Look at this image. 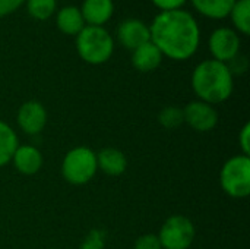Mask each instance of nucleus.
I'll return each instance as SVG.
<instances>
[{
	"label": "nucleus",
	"mask_w": 250,
	"mask_h": 249,
	"mask_svg": "<svg viewBox=\"0 0 250 249\" xmlns=\"http://www.w3.org/2000/svg\"><path fill=\"white\" fill-rule=\"evenodd\" d=\"M209 51L214 60L227 63L240 51L239 34L230 28H218L209 37Z\"/></svg>",
	"instance_id": "1a4fd4ad"
},
{
	"label": "nucleus",
	"mask_w": 250,
	"mask_h": 249,
	"mask_svg": "<svg viewBox=\"0 0 250 249\" xmlns=\"http://www.w3.org/2000/svg\"><path fill=\"white\" fill-rule=\"evenodd\" d=\"M107 242V233L101 229H92L81 244V249H104Z\"/></svg>",
	"instance_id": "412c9836"
},
{
	"label": "nucleus",
	"mask_w": 250,
	"mask_h": 249,
	"mask_svg": "<svg viewBox=\"0 0 250 249\" xmlns=\"http://www.w3.org/2000/svg\"><path fill=\"white\" fill-rule=\"evenodd\" d=\"M13 163V167L25 176L37 175L44 163L41 151L34 145H18L16 151L13 153V157L10 160Z\"/></svg>",
	"instance_id": "9b49d317"
},
{
	"label": "nucleus",
	"mask_w": 250,
	"mask_h": 249,
	"mask_svg": "<svg viewBox=\"0 0 250 249\" xmlns=\"http://www.w3.org/2000/svg\"><path fill=\"white\" fill-rule=\"evenodd\" d=\"M76 50L83 62L89 65H101L111 57L114 41L104 26L85 25L76 35Z\"/></svg>",
	"instance_id": "7ed1b4c3"
},
{
	"label": "nucleus",
	"mask_w": 250,
	"mask_h": 249,
	"mask_svg": "<svg viewBox=\"0 0 250 249\" xmlns=\"http://www.w3.org/2000/svg\"><path fill=\"white\" fill-rule=\"evenodd\" d=\"M133 249H163V248H161V244H160V239H158V236H157V235H154V233H146V235L139 236V238L135 241Z\"/></svg>",
	"instance_id": "4be33fe9"
},
{
	"label": "nucleus",
	"mask_w": 250,
	"mask_h": 249,
	"mask_svg": "<svg viewBox=\"0 0 250 249\" xmlns=\"http://www.w3.org/2000/svg\"><path fill=\"white\" fill-rule=\"evenodd\" d=\"M192 88L201 101L215 106L231 97L234 76L226 63L214 59L204 60L192 73Z\"/></svg>",
	"instance_id": "f03ea898"
},
{
	"label": "nucleus",
	"mask_w": 250,
	"mask_h": 249,
	"mask_svg": "<svg viewBox=\"0 0 250 249\" xmlns=\"http://www.w3.org/2000/svg\"><path fill=\"white\" fill-rule=\"evenodd\" d=\"M119 41L129 50H135L142 44L151 41L149 26L139 19H126L117 28Z\"/></svg>",
	"instance_id": "9d476101"
},
{
	"label": "nucleus",
	"mask_w": 250,
	"mask_h": 249,
	"mask_svg": "<svg viewBox=\"0 0 250 249\" xmlns=\"http://www.w3.org/2000/svg\"><path fill=\"white\" fill-rule=\"evenodd\" d=\"M234 26L248 35L250 32V0H236L230 10Z\"/></svg>",
	"instance_id": "a211bd4d"
},
{
	"label": "nucleus",
	"mask_w": 250,
	"mask_h": 249,
	"mask_svg": "<svg viewBox=\"0 0 250 249\" xmlns=\"http://www.w3.org/2000/svg\"><path fill=\"white\" fill-rule=\"evenodd\" d=\"M97 164L103 173H105L107 176L116 178L126 172L127 157L119 148L105 147L97 153Z\"/></svg>",
	"instance_id": "f8f14e48"
},
{
	"label": "nucleus",
	"mask_w": 250,
	"mask_h": 249,
	"mask_svg": "<svg viewBox=\"0 0 250 249\" xmlns=\"http://www.w3.org/2000/svg\"><path fill=\"white\" fill-rule=\"evenodd\" d=\"M192 3L202 15L212 19H221L230 15L236 0H192Z\"/></svg>",
	"instance_id": "f3484780"
},
{
	"label": "nucleus",
	"mask_w": 250,
	"mask_h": 249,
	"mask_svg": "<svg viewBox=\"0 0 250 249\" xmlns=\"http://www.w3.org/2000/svg\"><path fill=\"white\" fill-rule=\"evenodd\" d=\"M158 123L168 131H173L185 123L183 119V109L177 106H167L158 113Z\"/></svg>",
	"instance_id": "6ab92c4d"
},
{
	"label": "nucleus",
	"mask_w": 250,
	"mask_h": 249,
	"mask_svg": "<svg viewBox=\"0 0 250 249\" xmlns=\"http://www.w3.org/2000/svg\"><path fill=\"white\" fill-rule=\"evenodd\" d=\"M161 62H163V53L151 41L133 50L132 65L139 72H151L157 69L161 65Z\"/></svg>",
	"instance_id": "4468645a"
},
{
	"label": "nucleus",
	"mask_w": 250,
	"mask_h": 249,
	"mask_svg": "<svg viewBox=\"0 0 250 249\" xmlns=\"http://www.w3.org/2000/svg\"><path fill=\"white\" fill-rule=\"evenodd\" d=\"M26 6H28L29 15L32 18L45 21L56 10L57 1L56 0H26Z\"/></svg>",
	"instance_id": "aec40b11"
},
{
	"label": "nucleus",
	"mask_w": 250,
	"mask_h": 249,
	"mask_svg": "<svg viewBox=\"0 0 250 249\" xmlns=\"http://www.w3.org/2000/svg\"><path fill=\"white\" fill-rule=\"evenodd\" d=\"M16 122L19 129L26 135H38L44 131L47 125V110L45 107L37 101L29 100L21 104L16 113Z\"/></svg>",
	"instance_id": "6e6552de"
},
{
	"label": "nucleus",
	"mask_w": 250,
	"mask_h": 249,
	"mask_svg": "<svg viewBox=\"0 0 250 249\" xmlns=\"http://www.w3.org/2000/svg\"><path fill=\"white\" fill-rule=\"evenodd\" d=\"M19 145L18 135L13 128L0 119V167L10 163L13 153Z\"/></svg>",
	"instance_id": "dca6fc26"
},
{
	"label": "nucleus",
	"mask_w": 250,
	"mask_h": 249,
	"mask_svg": "<svg viewBox=\"0 0 250 249\" xmlns=\"http://www.w3.org/2000/svg\"><path fill=\"white\" fill-rule=\"evenodd\" d=\"M186 0H152V3L161 9V12H167V10H176L180 9L185 4Z\"/></svg>",
	"instance_id": "393cba45"
},
{
	"label": "nucleus",
	"mask_w": 250,
	"mask_h": 249,
	"mask_svg": "<svg viewBox=\"0 0 250 249\" xmlns=\"http://www.w3.org/2000/svg\"><path fill=\"white\" fill-rule=\"evenodd\" d=\"M151 43L173 60L192 57L201 41V31L196 19L183 9L158 13L149 25Z\"/></svg>",
	"instance_id": "f257e3e1"
},
{
	"label": "nucleus",
	"mask_w": 250,
	"mask_h": 249,
	"mask_svg": "<svg viewBox=\"0 0 250 249\" xmlns=\"http://www.w3.org/2000/svg\"><path fill=\"white\" fill-rule=\"evenodd\" d=\"M113 0H83L82 16L88 25L103 26L113 15Z\"/></svg>",
	"instance_id": "ddd939ff"
},
{
	"label": "nucleus",
	"mask_w": 250,
	"mask_h": 249,
	"mask_svg": "<svg viewBox=\"0 0 250 249\" xmlns=\"http://www.w3.org/2000/svg\"><path fill=\"white\" fill-rule=\"evenodd\" d=\"M157 236L163 249H189L195 241L196 229L189 217L174 214L163 223Z\"/></svg>",
	"instance_id": "423d86ee"
},
{
	"label": "nucleus",
	"mask_w": 250,
	"mask_h": 249,
	"mask_svg": "<svg viewBox=\"0 0 250 249\" xmlns=\"http://www.w3.org/2000/svg\"><path fill=\"white\" fill-rule=\"evenodd\" d=\"M183 119L196 132H209L218 125V112L212 104L196 100L183 109Z\"/></svg>",
	"instance_id": "0eeeda50"
},
{
	"label": "nucleus",
	"mask_w": 250,
	"mask_h": 249,
	"mask_svg": "<svg viewBox=\"0 0 250 249\" xmlns=\"http://www.w3.org/2000/svg\"><path fill=\"white\" fill-rule=\"evenodd\" d=\"M227 65V68L230 69V72H231V75L234 76V75H242V73H245L246 72V69H248V59H246V56H243V54H236L230 62H227L226 63Z\"/></svg>",
	"instance_id": "5701e85b"
},
{
	"label": "nucleus",
	"mask_w": 250,
	"mask_h": 249,
	"mask_svg": "<svg viewBox=\"0 0 250 249\" xmlns=\"http://www.w3.org/2000/svg\"><path fill=\"white\" fill-rule=\"evenodd\" d=\"M239 147L243 156L250 154V123H245L239 132Z\"/></svg>",
	"instance_id": "b1692460"
},
{
	"label": "nucleus",
	"mask_w": 250,
	"mask_h": 249,
	"mask_svg": "<svg viewBox=\"0 0 250 249\" xmlns=\"http://www.w3.org/2000/svg\"><path fill=\"white\" fill-rule=\"evenodd\" d=\"M56 22H57V28L67 35H78L85 26L82 12L75 6L62 7L57 13Z\"/></svg>",
	"instance_id": "2eb2a0df"
},
{
	"label": "nucleus",
	"mask_w": 250,
	"mask_h": 249,
	"mask_svg": "<svg viewBox=\"0 0 250 249\" xmlns=\"http://www.w3.org/2000/svg\"><path fill=\"white\" fill-rule=\"evenodd\" d=\"M25 0H0V16L9 15L16 10Z\"/></svg>",
	"instance_id": "a878e982"
},
{
	"label": "nucleus",
	"mask_w": 250,
	"mask_h": 249,
	"mask_svg": "<svg viewBox=\"0 0 250 249\" xmlns=\"http://www.w3.org/2000/svg\"><path fill=\"white\" fill-rule=\"evenodd\" d=\"M220 185L231 198H246L250 194V158L239 154L229 158L220 172Z\"/></svg>",
	"instance_id": "39448f33"
},
{
	"label": "nucleus",
	"mask_w": 250,
	"mask_h": 249,
	"mask_svg": "<svg viewBox=\"0 0 250 249\" xmlns=\"http://www.w3.org/2000/svg\"><path fill=\"white\" fill-rule=\"evenodd\" d=\"M97 172V153L89 147H75L63 157L62 175L70 185H85L95 178Z\"/></svg>",
	"instance_id": "20e7f679"
}]
</instances>
